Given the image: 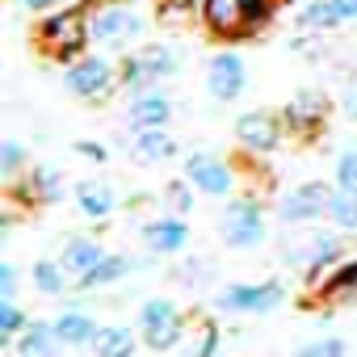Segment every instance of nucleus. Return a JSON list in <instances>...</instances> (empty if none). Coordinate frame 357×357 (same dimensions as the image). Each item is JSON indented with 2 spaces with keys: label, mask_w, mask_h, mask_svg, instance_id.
<instances>
[{
  "label": "nucleus",
  "mask_w": 357,
  "mask_h": 357,
  "mask_svg": "<svg viewBox=\"0 0 357 357\" xmlns=\"http://www.w3.org/2000/svg\"><path fill=\"white\" fill-rule=\"evenodd\" d=\"M273 0H206L202 17L219 38H244L269 22Z\"/></svg>",
  "instance_id": "f257e3e1"
},
{
  "label": "nucleus",
  "mask_w": 357,
  "mask_h": 357,
  "mask_svg": "<svg viewBox=\"0 0 357 357\" xmlns=\"http://www.w3.org/2000/svg\"><path fill=\"white\" fill-rule=\"evenodd\" d=\"M89 13L84 9H68V13H51L43 26H38V43L55 55V59H76L84 47H89Z\"/></svg>",
  "instance_id": "f03ea898"
},
{
  "label": "nucleus",
  "mask_w": 357,
  "mask_h": 357,
  "mask_svg": "<svg viewBox=\"0 0 357 357\" xmlns=\"http://www.w3.org/2000/svg\"><path fill=\"white\" fill-rule=\"evenodd\" d=\"M89 26H93V38L101 47H126V43H135L143 34V17L130 5H118V0L89 9Z\"/></svg>",
  "instance_id": "7ed1b4c3"
},
{
  "label": "nucleus",
  "mask_w": 357,
  "mask_h": 357,
  "mask_svg": "<svg viewBox=\"0 0 357 357\" xmlns=\"http://www.w3.org/2000/svg\"><path fill=\"white\" fill-rule=\"evenodd\" d=\"M139 328H143L147 349L168 353L176 340H181V311H176L168 298H147L143 311H139Z\"/></svg>",
  "instance_id": "20e7f679"
},
{
  "label": "nucleus",
  "mask_w": 357,
  "mask_h": 357,
  "mask_svg": "<svg viewBox=\"0 0 357 357\" xmlns=\"http://www.w3.org/2000/svg\"><path fill=\"white\" fill-rule=\"evenodd\" d=\"M219 236L227 248H257L265 240V219L257 202H231L219 219Z\"/></svg>",
  "instance_id": "39448f33"
},
{
  "label": "nucleus",
  "mask_w": 357,
  "mask_h": 357,
  "mask_svg": "<svg viewBox=\"0 0 357 357\" xmlns=\"http://www.w3.org/2000/svg\"><path fill=\"white\" fill-rule=\"evenodd\" d=\"M332 194H336V190H328L324 181H303L298 190H290V194L282 198V219H286V223H311V219L328 215Z\"/></svg>",
  "instance_id": "423d86ee"
},
{
  "label": "nucleus",
  "mask_w": 357,
  "mask_h": 357,
  "mask_svg": "<svg viewBox=\"0 0 357 357\" xmlns=\"http://www.w3.org/2000/svg\"><path fill=\"white\" fill-rule=\"evenodd\" d=\"M185 181H190V185H198L202 194L223 198V194H231L236 176H231V168H227L219 155H211V151H194V155L185 160Z\"/></svg>",
  "instance_id": "0eeeda50"
},
{
  "label": "nucleus",
  "mask_w": 357,
  "mask_h": 357,
  "mask_svg": "<svg viewBox=\"0 0 357 357\" xmlns=\"http://www.w3.org/2000/svg\"><path fill=\"white\" fill-rule=\"evenodd\" d=\"M244 80H248V68H244V59L236 51L215 55L211 68H206V89H211L215 101H236L244 93Z\"/></svg>",
  "instance_id": "6e6552de"
},
{
  "label": "nucleus",
  "mask_w": 357,
  "mask_h": 357,
  "mask_svg": "<svg viewBox=\"0 0 357 357\" xmlns=\"http://www.w3.org/2000/svg\"><path fill=\"white\" fill-rule=\"evenodd\" d=\"M114 84H118V80H114V68H109L105 59H76V63L68 68V93H76V97H84V101L105 97Z\"/></svg>",
  "instance_id": "1a4fd4ad"
},
{
  "label": "nucleus",
  "mask_w": 357,
  "mask_h": 357,
  "mask_svg": "<svg viewBox=\"0 0 357 357\" xmlns=\"http://www.w3.org/2000/svg\"><path fill=\"white\" fill-rule=\"evenodd\" d=\"M282 303V286L278 282H257V286H227L219 294V307L223 311H248V315H261L269 307Z\"/></svg>",
  "instance_id": "9d476101"
},
{
  "label": "nucleus",
  "mask_w": 357,
  "mask_h": 357,
  "mask_svg": "<svg viewBox=\"0 0 357 357\" xmlns=\"http://www.w3.org/2000/svg\"><path fill=\"white\" fill-rule=\"evenodd\" d=\"M278 135H282V126H278V118L265 114V109H252V114H240V118H236V139H240L248 151H273V147H278Z\"/></svg>",
  "instance_id": "9b49d317"
},
{
  "label": "nucleus",
  "mask_w": 357,
  "mask_h": 357,
  "mask_svg": "<svg viewBox=\"0 0 357 357\" xmlns=\"http://www.w3.org/2000/svg\"><path fill=\"white\" fill-rule=\"evenodd\" d=\"M324 118H328V97H324V93H315V89L294 93V97H290V105H286V122H290L298 135L319 130V126H324Z\"/></svg>",
  "instance_id": "f8f14e48"
},
{
  "label": "nucleus",
  "mask_w": 357,
  "mask_h": 357,
  "mask_svg": "<svg viewBox=\"0 0 357 357\" xmlns=\"http://www.w3.org/2000/svg\"><path fill=\"white\" fill-rule=\"evenodd\" d=\"M336 236H328V231H319V236H311L307 244H298V240H290L286 244V261L290 265H303L307 273H319L328 261H336Z\"/></svg>",
  "instance_id": "ddd939ff"
},
{
  "label": "nucleus",
  "mask_w": 357,
  "mask_h": 357,
  "mask_svg": "<svg viewBox=\"0 0 357 357\" xmlns=\"http://www.w3.org/2000/svg\"><path fill=\"white\" fill-rule=\"evenodd\" d=\"M143 244L155 252V257H168V252H181L190 244V227L181 219H155L143 227Z\"/></svg>",
  "instance_id": "4468645a"
},
{
  "label": "nucleus",
  "mask_w": 357,
  "mask_h": 357,
  "mask_svg": "<svg viewBox=\"0 0 357 357\" xmlns=\"http://www.w3.org/2000/svg\"><path fill=\"white\" fill-rule=\"evenodd\" d=\"M168 118H172V101L160 93H139L130 101V126L135 130H160Z\"/></svg>",
  "instance_id": "2eb2a0df"
},
{
  "label": "nucleus",
  "mask_w": 357,
  "mask_h": 357,
  "mask_svg": "<svg viewBox=\"0 0 357 357\" xmlns=\"http://www.w3.org/2000/svg\"><path fill=\"white\" fill-rule=\"evenodd\" d=\"M59 332L55 324H30L17 336V357H59Z\"/></svg>",
  "instance_id": "dca6fc26"
},
{
  "label": "nucleus",
  "mask_w": 357,
  "mask_h": 357,
  "mask_svg": "<svg viewBox=\"0 0 357 357\" xmlns=\"http://www.w3.org/2000/svg\"><path fill=\"white\" fill-rule=\"evenodd\" d=\"M55 332H59V340L68 349H80V344H93L97 340V324H93L89 311H63L55 319Z\"/></svg>",
  "instance_id": "f3484780"
},
{
  "label": "nucleus",
  "mask_w": 357,
  "mask_h": 357,
  "mask_svg": "<svg viewBox=\"0 0 357 357\" xmlns=\"http://www.w3.org/2000/svg\"><path fill=\"white\" fill-rule=\"evenodd\" d=\"M63 269L68 273H76V278H84L89 269H97L101 261H105V248L97 244V240H68V248H63Z\"/></svg>",
  "instance_id": "a211bd4d"
},
{
  "label": "nucleus",
  "mask_w": 357,
  "mask_h": 357,
  "mask_svg": "<svg viewBox=\"0 0 357 357\" xmlns=\"http://www.w3.org/2000/svg\"><path fill=\"white\" fill-rule=\"evenodd\" d=\"M76 202H80V215L89 219H105L114 211V190L105 181H80L76 185Z\"/></svg>",
  "instance_id": "6ab92c4d"
},
{
  "label": "nucleus",
  "mask_w": 357,
  "mask_h": 357,
  "mask_svg": "<svg viewBox=\"0 0 357 357\" xmlns=\"http://www.w3.org/2000/svg\"><path fill=\"white\" fill-rule=\"evenodd\" d=\"M93 353H97V357H135V332H130V328H122V324L97 328Z\"/></svg>",
  "instance_id": "aec40b11"
},
{
  "label": "nucleus",
  "mask_w": 357,
  "mask_h": 357,
  "mask_svg": "<svg viewBox=\"0 0 357 357\" xmlns=\"http://www.w3.org/2000/svg\"><path fill=\"white\" fill-rule=\"evenodd\" d=\"M130 151H135V160H143V164H155V160H172L176 143H172L164 130H139Z\"/></svg>",
  "instance_id": "412c9836"
},
{
  "label": "nucleus",
  "mask_w": 357,
  "mask_h": 357,
  "mask_svg": "<svg viewBox=\"0 0 357 357\" xmlns=\"http://www.w3.org/2000/svg\"><path fill=\"white\" fill-rule=\"evenodd\" d=\"M22 194H26L30 202H55V198L63 194V181H59V172H55V168H34V172L26 176Z\"/></svg>",
  "instance_id": "4be33fe9"
},
{
  "label": "nucleus",
  "mask_w": 357,
  "mask_h": 357,
  "mask_svg": "<svg viewBox=\"0 0 357 357\" xmlns=\"http://www.w3.org/2000/svg\"><path fill=\"white\" fill-rule=\"evenodd\" d=\"M319 294H324V298H353V294H357V261L336 265V269L319 282Z\"/></svg>",
  "instance_id": "5701e85b"
},
{
  "label": "nucleus",
  "mask_w": 357,
  "mask_h": 357,
  "mask_svg": "<svg viewBox=\"0 0 357 357\" xmlns=\"http://www.w3.org/2000/svg\"><path fill=\"white\" fill-rule=\"evenodd\" d=\"M130 265H135L130 257H105V261H101L97 269H89V273L80 278V286H84V290H97V286H109V282H118L122 273H130Z\"/></svg>",
  "instance_id": "b1692460"
},
{
  "label": "nucleus",
  "mask_w": 357,
  "mask_h": 357,
  "mask_svg": "<svg viewBox=\"0 0 357 357\" xmlns=\"http://www.w3.org/2000/svg\"><path fill=\"white\" fill-rule=\"evenodd\" d=\"M328 219H332L340 231H357V194L336 190V194H332V206H328Z\"/></svg>",
  "instance_id": "393cba45"
},
{
  "label": "nucleus",
  "mask_w": 357,
  "mask_h": 357,
  "mask_svg": "<svg viewBox=\"0 0 357 357\" xmlns=\"http://www.w3.org/2000/svg\"><path fill=\"white\" fill-rule=\"evenodd\" d=\"M34 286L43 294H63L68 278H63V261H38L34 265Z\"/></svg>",
  "instance_id": "a878e982"
},
{
  "label": "nucleus",
  "mask_w": 357,
  "mask_h": 357,
  "mask_svg": "<svg viewBox=\"0 0 357 357\" xmlns=\"http://www.w3.org/2000/svg\"><path fill=\"white\" fill-rule=\"evenodd\" d=\"M139 59H143L155 76H168V72L181 68V55H176L172 47H143V51H139Z\"/></svg>",
  "instance_id": "bb28decb"
},
{
  "label": "nucleus",
  "mask_w": 357,
  "mask_h": 357,
  "mask_svg": "<svg viewBox=\"0 0 357 357\" xmlns=\"http://www.w3.org/2000/svg\"><path fill=\"white\" fill-rule=\"evenodd\" d=\"M30 324H26V315H22V307L13 303V298H5V303H0V340H13V336H22Z\"/></svg>",
  "instance_id": "cd10ccee"
},
{
  "label": "nucleus",
  "mask_w": 357,
  "mask_h": 357,
  "mask_svg": "<svg viewBox=\"0 0 357 357\" xmlns=\"http://www.w3.org/2000/svg\"><path fill=\"white\" fill-rule=\"evenodd\" d=\"M151 80H160V76H155V72H151V68H147V63H143L139 55L122 63V84H126L130 93H143V89H147Z\"/></svg>",
  "instance_id": "c85d7f7f"
},
{
  "label": "nucleus",
  "mask_w": 357,
  "mask_h": 357,
  "mask_svg": "<svg viewBox=\"0 0 357 357\" xmlns=\"http://www.w3.org/2000/svg\"><path fill=\"white\" fill-rule=\"evenodd\" d=\"M298 22H303V26H315V30H328V26L340 22V13L332 9V0H315V5H307V9L298 13Z\"/></svg>",
  "instance_id": "c756f323"
},
{
  "label": "nucleus",
  "mask_w": 357,
  "mask_h": 357,
  "mask_svg": "<svg viewBox=\"0 0 357 357\" xmlns=\"http://www.w3.org/2000/svg\"><path fill=\"white\" fill-rule=\"evenodd\" d=\"M336 190L357 194V147H349V151L336 160Z\"/></svg>",
  "instance_id": "7c9ffc66"
},
{
  "label": "nucleus",
  "mask_w": 357,
  "mask_h": 357,
  "mask_svg": "<svg viewBox=\"0 0 357 357\" xmlns=\"http://www.w3.org/2000/svg\"><path fill=\"white\" fill-rule=\"evenodd\" d=\"M294 357H344V340H340V336H324V340L303 344Z\"/></svg>",
  "instance_id": "2f4dec72"
},
{
  "label": "nucleus",
  "mask_w": 357,
  "mask_h": 357,
  "mask_svg": "<svg viewBox=\"0 0 357 357\" xmlns=\"http://www.w3.org/2000/svg\"><path fill=\"white\" fill-rule=\"evenodd\" d=\"M168 206L176 211V215H190V206H194V194H190V185L185 181H168Z\"/></svg>",
  "instance_id": "473e14b6"
},
{
  "label": "nucleus",
  "mask_w": 357,
  "mask_h": 357,
  "mask_svg": "<svg viewBox=\"0 0 357 357\" xmlns=\"http://www.w3.org/2000/svg\"><path fill=\"white\" fill-rule=\"evenodd\" d=\"M22 160H26V147L22 143H5V151H0V172H5V176H13L17 168H22Z\"/></svg>",
  "instance_id": "72a5a7b5"
},
{
  "label": "nucleus",
  "mask_w": 357,
  "mask_h": 357,
  "mask_svg": "<svg viewBox=\"0 0 357 357\" xmlns=\"http://www.w3.org/2000/svg\"><path fill=\"white\" fill-rule=\"evenodd\" d=\"M215 349H219V328L211 324V328L198 336V349H194V357H215Z\"/></svg>",
  "instance_id": "f704fd0d"
},
{
  "label": "nucleus",
  "mask_w": 357,
  "mask_h": 357,
  "mask_svg": "<svg viewBox=\"0 0 357 357\" xmlns=\"http://www.w3.org/2000/svg\"><path fill=\"white\" fill-rule=\"evenodd\" d=\"M13 290H17V269L0 265V298H13Z\"/></svg>",
  "instance_id": "c9c22d12"
},
{
  "label": "nucleus",
  "mask_w": 357,
  "mask_h": 357,
  "mask_svg": "<svg viewBox=\"0 0 357 357\" xmlns=\"http://www.w3.org/2000/svg\"><path fill=\"white\" fill-rule=\"evenodd\" d=\"M76 151H80L84 160H101V164H105V155H109V151H105L101 143H93V139H84V143H76Z\"/></svg>",
  "instance_id": "e433bc0d"
},
{
  "label": "nucleus",
  "mask_w": 357,
  "mask_h": 357,
  "mask_svg": "<svg viewBox=\"0 0 357 357\" xmlns=\"http://www.w3.org/2000/svg\"><path fill=\"white\" fill-rule=\"evenodd\" d=\"M332 9L340 13V22H357V0H332Z\"/></svg>",
  "instance_id": "4c0bfd02"
},
{
  "label": "nucleus",
  "mask_w": 357,
  "mask_h": 357,
  "mask_svg": "<svg viewBox=\"0 0 357 357\" xmlns=\"http://www.w3.org/2000/svg\"><path fill=\"white\" fill-rule=\"evenodd\" d=\"M30 13H43V9H55V5H68V0H22Z\"/></svg>",
  "instance_id": "58836bf2"
},
{
  "label": "nucleus",
  "mask_w": 357,
  "mask_h": 357,
  "mask_svg": "<svg viewBox=\"0 0 357 357\" xmlns=\"http://www.w3.org/2000/svg\"><path fill=\"white\" fill-rule=\"evenodd\" d=\"M344 105H349V118H353V122H357V84H353V89H349V97H344Z\"/></svg>",
  "instance_id": "ea45409f"
},
{
  "label": "nucleus",
  "mask_w": 357,
  "mask_h": 357,
  "mask_svg": "<svg viewBox=\"0 0 357 357\" xmlns=\"http://www.w3.org/2000/svg\"><path fill=\"white\" fill-rule=\"evenodd\" d=\"M164 5H168V9H194L198 0H164Z\"/></svg>",
  "instance_id": "a19ab883"
}]
</instances>
